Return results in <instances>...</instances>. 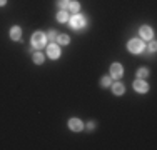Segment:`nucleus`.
<instances>
[{"instance_id":"1","label":"nucleus","mask_w":157,"mask_h":150,"mask_svg":"<svg viewBox=\"0 0 157 150\" xmlns=\"http://www.w3.org/2000/svg\"><path fill=\"white\" fill-rule=\"evenodd\" d=\"M45 42H47V37H45V33H42V32H35V33L32 35V43H34V47H37V48H42V47L45 45Z\"/></svg>"},{"instance_id":"2","label":"nucleus","mask_w":157,"mask_h":150,"mask_svg":"<svg viewBox=\"0 0 157 150\" xmlns=\"http://www.w3.org/2000/svg\"><path fill=\"white\" fill-rule=\"evenodd\" d=\"M142 48H144V45H142L141 40H137V38H132V40L129 42V50H131L132 53H141Z\"/></svg>"},{"instance_id":"3","label":"nucleus","mask_w":157,"mask_h":150,"mask_svg":"<svg viewBox=\"0 0 157 150\" xmlns=\"http://www.w3.org/2000/svg\"><path fill=\"white\" fill-rule=\"evenodd\" d=\"M70 25H72L74 28H82V27L85 25L84 17H80V15H74L72 18H70Z\"/></svg>"},{"instance_id":"4","label":"nucleus","mask_w":157,"mask_h":150,"mask_svg":"<svg viewBox=\"0 0 157 150\" xmlns=\"http://www.w3.org/2000/svg\"><path fill=\"white\" fill-rule=\"evenodd\" d=\"M110 73H112V77L121 78L122 73H124V68H122L121 63H112V67H110Z\"/></svg>"},{"instance_id":"5","label":"nucleus","mask_w":157,"mask_h":150,"mask_svg":"<svg viewBox=\"0 0 157 150\" xmlns=\"http://www.w3.org/2000/svg\"><path fill=\"white\" fill-rule=\"evenodd\" d=\"M69 127H70V130H74V132H80V130L84 129V124L78 119H72L69 122Z\"/></svg>"},{"instance_id":"6","label":"nucleus","mask_w":157,"mask_h":150,"mask_svg":"<svg viewBox=\"0 0 157 150\" xmlns=\"http://www.w3.org/2000/svg\"><path fill=\"white\" fill-rule=\"evenodd\" d=\"M47 53H49V57L50 58H59L60 57V50H59V47L57 45H49V48H47Z\"/></svg>"},{"instance_id":"7","label":"nucleus","mask_w":157,"mask_h":150,"mask_svg":"<svg viewBox=\"0 0 157 150\" xmlns=\"http://www.w3.org/2000/svg\"><path fill=\"white\" fill-rule=\"evenodd\" d=\"M134 88H136L137 92H141V93H144V92H147V88H149V85H147L144 80H137L136 83H134Z\"/></svg>"},{"instance_id":"8","label":"nucleus","mask_w":157,"mask_h":150,"mask_svg":"<svg viewBox=\"0 0 157 150\" xmlns=\"http://www.w3.org/2000/svg\"><path fill=\"white\" fill-rule=\"evenodd\" d=\"M141 35L144 37V38H152V30H151V27H142L141 28Z\"/></svg>"},{"instance_id":"9","label":"nucleus","mask_w":157,"mask_h":150,"mask_svg":"<svg viewBox=\"0 0 157 150\" xmlns=\"http://www.w3.org/2000/svg\"><path fill=\"white\" fill-rule=\"evenodd\" d=\"M20 35H22V32H20V28H19V27H14V28L10 30L12 40H19V38H20Z\"/></svg>"},{"instance_id":"10","label":"nucleus","mask_w":157,"mask_h":150,"mask_svg":"<svg viewBox=\"0 0 157 150\" xmlns=\"http://www.w3.org/2000/svg\"><path fill=\"white\" fill-rule=\"evenodd\" d=\"M112 90H114L115 95H122L124 93V85L122 83H115L114 87H112Z\"/></svg>"},{"instance_id":"11","label":"nucleus","mask_w":157,"mask_h":150,"mask_svg":"<svg viewBox=\"0 0 157 150\" xmlns=\"http://www.w3.org/2000/svg\"><path fill=\"white\" fill-rule=\"evenodd\" d=\"M69 10L72 12V14H77L78 12V4L77 2H70V4H69Z\"/></svg>"},{"instance_id":"12","label":"nucleus","mask_w":157,"mask_h":150,"mask_svg":"<svg viewBox=\"0 0 157 150\" xmlns=\"http://www.w3.org/2000/svg\"><path fill=\"white\" fill-rule=\"evenodd\" d=\"M34 62H35V63H42L44 62V55L40 52H35V53H34Z\"/></svg>"},{"instance_id":"13","label":"nucleus","mask_w":157,"mask_h":150,"mask_svg":"<svg viewBox=\"0 0 157 150\" xmlns=\"http://www.w3.org/2000/svg\"><path fill=\"white\" fill-rule=\"evenodd\" d=\"M57 38H59V42H60V43H64V45H67L69 42H70V38H69V35H59Z\"/></svg>"},{"instance_id":"14","label":"nucleus","mask_w":157,"mask_h":150,"mask_svg":"<svg viewBox=\"0 0 157 150\" xmlns=\"http://www.w3.org/2000/svg\"><path fill=\"white\" fill-rule=\"evenodd\" d=\"M137 77L139 78L147 77V68H139V70H137Z\"/></svg>"},{"instance_id":"15","label":"nucleus","mask_w":157,"mask_h":150,"mask_svg":"<svg viewBox=\"0 0 157 150\" xmlns=\"http://www.w3.org/2000/svg\"><path fill=\"white\" fill-rule=\"evenodd\" d=\"M57 20L59 22H65V20H67V12H60V14L57 15Z\"/></svg>"},{"instance_id":"16","label":"nucleus","mask_w":157,"mask_h":150,"mask_svg":"<svg viewBox=\"0 0 157 150\" xmlns=\"http://www.w3.org/2000/svg\"><path fill=\"white\" fill-rule=\"evenodd\" d=\"M57 37H59V35H57V33H55V32H49V33H47V38H49V40H52V42L55 40Z\"/></svg>"},{"instance_id":"17","label":"nucleus","mask_w":157,"mask_h":150,"mask_svg":"<svg viewBox=\"0 0 157 150\" xmlns=\"http://www.w3.org/2000/svg\"><path fill=\"white\" fill-rule=\"evenodd\" d=\"M57 4H59V7H62V9H65V7H67L69 4H70V2H69V0H59Z\"/></svg>"},{"instance_id":"18","label":"nucleus","mask_w":157,"mask_h":150,"mask_svg":"<svg viewBox=\"0 0 157 150\" xmlns=\"http://www.w3.org/2000/svg\"><path fill=\"white\" fill-rule=\"evenodd\" d=\"M100 83H102L104 87H107V85H110V77H104V78H102V82H100Z\"/></svg>"},{"instance_id":"19","label":"nucleus","mask_w":157,"mask_h":150,"mask_svg":"<svg viewBox=\"0 0 157 150\" xmlns=\"http://www.w3.org/2000/svg\"><path fill=\"white\" fill-rule=\"evenodd\" d=\"M151 52H156V43H154V42L151 43Z\"/></svg>"},{"instance_id":"20","label":"nucleus","mask_w":157,"mask_h":150,"mask_svg":"<svg viewBox=\"0 0 157 150\" xmlns=\"http://www.w3.org/2000/svg\"><path fill=\"white\" fill-rule=\"evenodd\" d=\"M5 2L7 0H0V5H5Z\"/></svg>"}]
</instances>
